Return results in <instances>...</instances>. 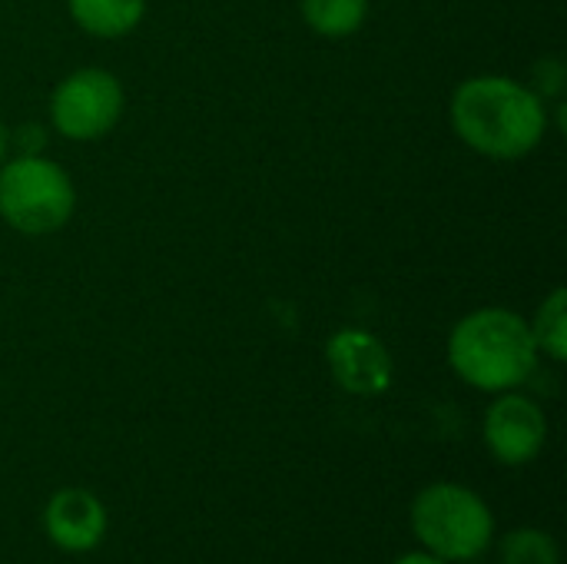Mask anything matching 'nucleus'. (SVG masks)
<instances>
[{
  "label": "nucleus",
  "instance_id": "nucleus-5",
  "mask_svg": "<svg viewBox=\"0 0 567 564\" xmlns=\"http://www.w3.org/2000/svg\"><path fill=\"white\" fill-rule=\"evenodd\" d=\"M126 113V90L113 70L80 66L56 80L50 93V126L70 143L110 136Z\"/></svg>",
  "mask_w": 567,
  "mask_h": 564
},
{
  "label": "nucleus",
  "instance_id": "nucleus-9",
  "mask_svg": "<svg viewBox=\"0 0 567 564\" xmlns=\"http://www.w3.org/2000/svg\"><path fill=\"white\" fill-rule=\"evenodd\" d=\"M66 10L86 37L120 40L143 23L146 0H66Z\"/></svg>",
  "mask_w": 567,
  "mask_h": 564
},
{
  "label": "nucleus",
  "instance_id": "nucleus-15",
  "mask_svg": "<svg viewBox=\"0 0 567 564\" xmlns=\"http://www.w3.org/2000/svg\"><path fill=\"white\" fill-rule=\"evenodd\" d=\"M10 156V126L3 123V116H0V163Z\"/></svg>",
  "mask_w": 567,
  "mask_h": 564
},
{
  "label": "nucleus",
  "instance_id": "nucleus-11",
  "mask_svg": "<svg viewBox=\"0 0 567 564\" xmlns=\"http://www.w3.org/2000/svg\"><path fill=\"white\" fill-rule=\"evenodd\" d=\"M535 346L542 356H548L551 362H565L567 359V289L555 286L535 309V316L528 319Z\"/></svg>",
  "mask_w": 567,
  "mask_h": 564
},
{
  "label": "nucleus",
  "instance_id": "nucleus-13",
  "mask_svg": "<svg viewBox=\"0 0 567 564\" xmlns=\"http://www.w3.org/2000/svg\"><path fill=\"white\" fill-rule=\"evenodd\" d=\"M10 150L13 153H43L47 150V126L40 123H20L17 130H10Z\"/></svg>",
  "mask_w": 567,
  "mask_h": 564
},
{
  "label": "nucleus",
  "instance_id": "nucleus-14",
  "mask_svg": "<svg viewBox=\"0 0 567 564\" xmlns=\"http://www.w3.org/2000/svg\"><path fill=\"white\" fill-rule=\"evenodd\" d=\"M395 564H449V562L435 558L432 552H409V555H402Z\"/></svg>",
  "mask_w": 567,
  "mask_h": 564
},
{
  "label": "nucleus",
  "instance_id": "nucleus-2",
  "mask_svg": "<svg viewBox=\"0 0 567 564\" xmlns=\"http://www.w3.org/2000/svg\"><path fill=\"white\" fill-rule=\"evenodd\" d=\"M445 356L465 386L498 396L525 386L542 352L525 316L505 306H482L452 326Z\"/></svg>",
  "mask_w": 567,
  "mask_h": 564
},
{
  "label": "nucleus",
  "instance_id": "nucleus-1",
  "mask_svg": "<svg viewBox=\"0 0 567 564\" xmlns=\"http://www.w3.org/2000/svg\"><path fill=\"white\" fill-rule=\"evenodd\" d=\"M449 123L472 153L515 163L542 146L551 110L535 86L508 73H475L452 90Z\"/></svg>",
  "mask_w": 567,
  "mask_h": 564
},
{
  "label": "nucleus",
  "instance_id": "nucleus-10",
  "mask_svg": "<svg viewBox=\"0 0 567 564\" xmlns=\"http://www.w3.org/2000/svg\"><path fill=\"white\" fill-rule=\"evenodd\" d=\"M372 0H299L306 27L326 40H346L369 20Z\"/></svg>",
  "mask_w": 567,
  "mask_h": 564
},
{
  "label": "nucleus",
  "instance_id": "nucleus-6",
  "mask_svg": "<svg viewBox=\"0 0 567 564\" xmlns=\"http://www.w3.org/2000/svg\"><path fill=\"white\" fill-rule=\"evenodd\" d=\"M326 366L336 386L359 399H375L392 389L395 362L389 346L369 329H339L326 342Z\"/></svg>",
  "mask_w": 567,
  "mask_h": 564
},
{
  "label": "nucleus",
  "instance_id": "nucleus-4",
  "mask_svg": "<svg viewBox=\"0 0 567 564\" xmlns=\"http://www.w3.org/2000/svg\"><path fill=\"white\" fill-rule=\"evenodd\" d=\"M412 532L442 562H472L488 552L495 515L488 502L455 482H435L412 502Z\"/></svg>",
  "mask_w": 567,
  "mask_h": 564
},
{
  "label": "nucleus",
  "instance_id": "nucleus-7",
  "mask_svg": "<svg viewBox=\"0 0 567 564\" xmlns=\"http://www.w3.org/2000/svg\"><path fill=\"white\" fill-rule=\"evenodd\" d=\"M482 435L488 452L502 465H528L542 455L548 442V416L535 399L522 396L518 389L498 392V399L485 412Z\"/></svg>",
  "mask_w": 567,
  "mask_h": 564
},
{
  "label": "nucleus",
  "instance_id": "nucleus-3",
  "mask_svg": "<svg viewBox=\"0 0 567 564\" xmlns=\"http://www.w3.org/2000/svg\"><path fill=\"white\" fill-rule=\"evenodd\" d=\"M76 209L70 173L47 153H13L0 163V219L20 236H53Z\"/></svg>",
  "mask_w": 567,
  "mask_h": 564
},
{
  "label": "nucleus",
  "instance_id": "nucleus-8",
  "mask_svg": "<svg viewBox=\"0 0 567 564\" xmlns=\"http://www.w3.org/2000/svg\"><path fill=\"white\" fill-rule=\"evenodd\" d=\"M43 529L60 552L86 555L106 535V509L90 489H60L43 509Z\"/></svg>",
  "mask_w": 567,
  "mask_h": 564
},
{
  "label": "nucleus",
  "instance_id": "nucleus-12",
  "mask_svg": "<svg viewBox=\"0 0 567 564\" xmlns=\"http://www.w3.org/2000/svg\"><path fill=\"white\" fill-rule=\"evenodd\" d=\"M502 564H561V548L542 529H518L502 542Z\"/></svg>",
  "mask_w": 567,
  "mask_h": 564
}]
</instances>
